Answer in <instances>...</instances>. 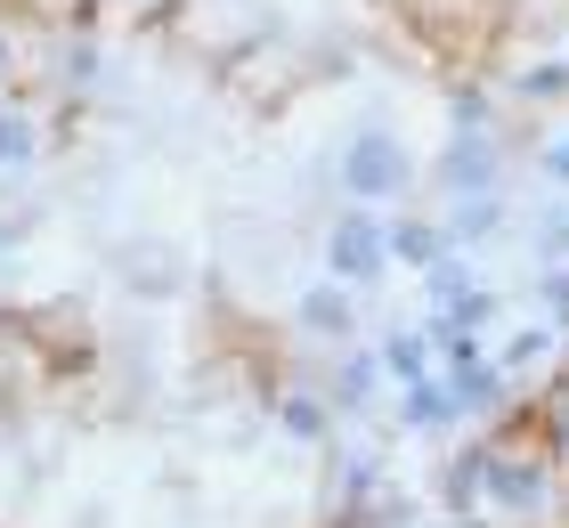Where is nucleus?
Listing matches in <instances>:
<instances>
[{"label":"nucleus","instance_id":"obj_1","mask_svg":"<svg viewBox=\"0 0 569 528\" xmlns=\"http://www.w3.org/2000/svg\"><path fill=\"white\" fill-rule=\"evenodd\" d=\"M407 179H416V155L399 147V130H350V147H342L350 203H391V196H407Z\"/></svg>","mask_w":569,"mask_h":528},{"label":"nucleus","instance_id":"obj_2","mask_svg":"<svg viewBox=\"0 0 569 528\" xmlns=\"http://www.w3.org/2000/svg\"><path fill=\"white\" fill-rule=\"evenodd\" d=\"M382 260H391V245H382V220H375L367 203L342 211V220L326 228V277L333 285H375Z\"/></svg>","mask_w":569,"mask_h":528},{"label":"nucleus","instance_id":"obj_3","mask_svg":"<svg viewBox=\"0 0 569 528\" xmlns=\"http://www.w3.org/2000/svg\"><path fill=\"white\" fill-rule=\"evenodd\" d=\"M497 171H505L497 130H448V155H439V188L448 196H497Z\"/></svg>","mask_w":569,"mask_h":528},{"label":"nucleus","instance_id":"obj_4","mask_svg":"<svg viewBox=\"0 0 569 528\" xmlns=\"http://www.w3.org/2000/svg\"><path fill=\"white\" fill-rule=\"evenodd\" d=\"M488 496H497L505 512H546L553 505V471L546 456H512V447H488Z\"/></svg>","mask_w":569,"mask_h":528},{"label":"nucleus","instance_id":"obj_5","mask_svg":"<svg viewBox=\"0 0 569 528\" xmlns=\"http://www.w3.org/2000/svg\"><path fill=\"white\" fill-rule=\"evenodd\" d=\"M448 399H456V415H497L505 407V358L448 366Z\"/></svg>","mask_w":569,"mask_h":528},{"label":"nucleus","instance_id":"obj_6","mask_svg":"<svg viewBox=\"0 0 569 528\" xmlns=\"http://www.w3.org/2000/svg\"><path fill=\"white\" fill-rule=\"evenodd\" d=\"M399 422H407V431H448V422H463V415H456V399H448L439 375H416L407 399H399Z\"/></svg>","mask_w":569,"mask_h":528},{"label":"nucleus","instance_id":"obj_7","mask_svg":"<svg viewBox=\"0 0 569 528\" xmlns=\"http://www.w3.org/2000/svg\"><path fill=\"white\" fill-rule=\"evenodd\" d=\"M382 245H391V260H407V269H431V260H448V228H431V220H399V228H382Z\"/></svg>","mask_w":569,"mask_h":528},{"label":"nucleus","instance_id":"obj_8","mask_svg":"<svg viewBox=\"0 0 569 528\" xmlns=\"http://www.w3.org/2000/svg\"><path fill=\"white\" fill-rule=\"evenodd\" d=\"M301 326L318 333V341H350V285H318V293H301Z\"/></svg>","mask_w":569,"mask_h":528},{"label":"nucleus","instance_id":"obj_9","mask_svg":"<svg viewBox=\"0 0 569 528\" xmlns=\"http://www.w3.org/2000/svg\"><path fill=\"white\" fill-rule=\"evenodd\" d=\"M505 228V196H456L448 203V245H480Z\"/></svg>","mask_w":569,"mask_h":528},{"label":"nucleus","instance_id":"obj_10","mask_svg":"<svg viewBox=\"0 0 569 528\" xmlns=\"http://www.w3.org/2000/svg\"><path fill=\"white\" fill-rule=\"evenodd\" d=\"M431 358H439V341H431V326H423V333H416V326L382 333V366H391L399 382H416V375H431Z\"/></svg>","mask_w":569,"mask_h":528},{"label":"nucleus","instance_id":"obj_11","mask_svg":"<svg viewBox=\"0 0 569 528\" xmlns=\"http://www.w3.org/2000/svg\"><path fill=\"white\" fill-rule=\"evenodd\" d=\"M375 382H382V358L350 350V358H342V375H333V407H342V415H358V407L375 399Z\"/></svg>","mask_w":569,"mask_h":528},{"label":"nucleus","instance_id":"obj_12","mask_svg":"<svg viewBox=\"0 0 569 528\" xmlns=\"http://www.w3.org/2000/svg\"><path fill=\"white\" fill-rule=\"evenodd\" d=\"M480 496H488V447H463V456L448 464V505H456V512H472Z\"/></svg>","mask_w":569,"mask_h":528},{"label":"nucleus","instance_id":"obj_13","mask_svg":"<svg viewBox=\"0 0 569 528\" xmlns=\"http://www.w3.org/2000/svg\"><path fill=\"white\" fill-rule=\"evenodd\" d=\"M537 309H546L553 326H569V260H546V269H537Z\"/></svg>","mask_w":569,"mask_h":528},{"label":"nucleus","instance_id":"obj_14","mask_svg":"<svg viewBox=\"0 0 569 528\" xmlns=\"http://www.w3.org/2000/svg\"><path fill=\"white\" fill-rule=\"evenodd\" d=\"M512 90H521V98H569V58H546V66L512 73Z\"/></svg>","mask_w":569,"mask_h":528},{"label":"nucleus","instance_id":"obj_15","mask_svg":"<svg viewBox=\"0 0 569 528\" xmlns=\"http://www.w3.org/2000/svg\"><path fill=\"white\" fill-rule=\"evenodd\" d=\"M33 147H41L33 114H0V163H33Z\"/></svg>","mask_w":569,"mask_h":528},{"label":"nucleus","instance_id":"obj_16","mask_svg":"<svg viewBox=\"0 0 569 528\" xmlns=\"http://www.w3.org/2000/svg\"><path fill=\"white\" fill-rule=\"evenodd\" d=\"M537 422H546V447H561L569 456V375L546 390V407H537Z\"/></svg>","mask_w":569,"mask_h":528},{"label":"nucleus","instance_id":"obj_17","mask_svg":"<svg viewBox=\"0 0 569 528\" xmlns=\"http://www.w3.org/2000/svg\"><path fill=\"white\" fill-rule=\"evenodd\" d=\"M537 260H569V196L537 220Z\"/></svg>","mask_w":569,"mask_h":528},{"label":"nucleus","instance_id":"obj_18","mask_svg":"<svg viewBox=\"0 0 569 528\" xmlns=\"http://www.w3.org/2000/svg\"><path fill=\"white\" fill-rule=\"evenodd\" d=\"M277 415H284V431H293V439H318V431H326V407H318V399H284Z\"/></svg>","mask_w":569,"mask_h":528},{"label":"nucleus","instance_id":"obj_19","mask_svg":"<svg viewBox=\"0 0 569 528\" xmlns=\"http://www.w3.org/2000/svg\"><path fill=\"white\" fill-rule=\"evenodd\" d=\"M448 114H456V130H488V90H472V82H463V90L448 98Z\"/></svg>","mask_w":569,"mask_h":528},{"label":"nucleus","instance_id":"obj_20","mask_svg":"<svg viewBox=\"0 0 569 528\" xmlns=\"http://www.w3.org/2000/svg\"><path fill=\"white\" fill-rule=\"evenodd\" d=\"M537 171H546L553 188H569V139H546V147H537Z\"/></svg>","mask_w":569,"mask_h":528},{"label":"nucleus","instance_id":"obj_21","mask_svg":"<svg viewBox=\"0 0 569 528\" xmlns=\"http://www.w3.org/2000/svg\"><path fill=\"white\" fill-rule=\"evenodd\" d=\"M90 73H98V49L73 41V49H66V82H90Z\"/></svg>","mask_w":569,"mask_h":528},{"label":"nucleus","instance_id":"obj_22","mask_svg":"<svg viewBox=\"0 0 569 528\" xmlns=\"http://www.w3.org/2000/svg\"><path fill=\"white\" fill-rule=\"evenodd\" d=\"M0 73H9V33H0Z\"/></svg>","mask_w":569,"mask_h":528}]
</instances>
